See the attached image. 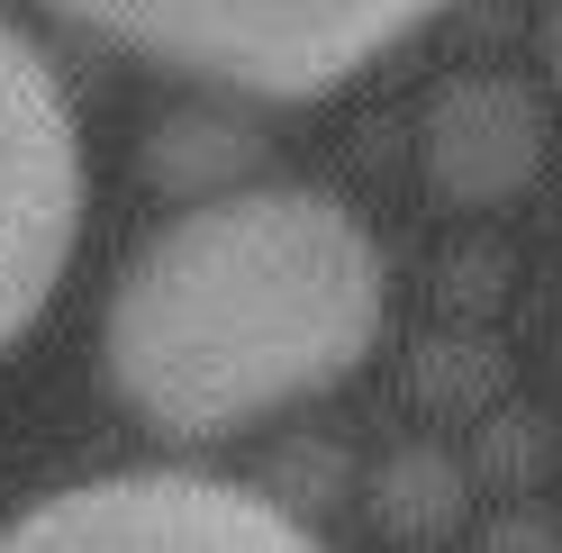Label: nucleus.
<instances>
[{
  "label": "nucleus",
  "instance_id": "1",
  "mask_svg": "<svg viewBox=\"0 0 562 553\" xmlns=\"http://www.w3.org/2000/svg\"><path fill=\"white\" fill-rule=\"evenodd\" d=\"M381 246L318 182H245L164 218L100 308L110 391L172 444H209L336 391L381 336Z\"/></svg>",
  "mask_w": 562,
  "mask_h": 553
},
{
  "label": "nucleus",
  "instance_id": "6",
  "mask_svg": "<svg viewBox=\"0 0 562 553\" xmlns=\"http://www.w3.org/2000/svg\"><path fill=\"white\" fill-rule=\"evenodd\" d=\"M544 55H553V74H562V0H544Z\"/></svg>",
  "mask_w": 562,
  "mask_h": 553
},
{
  "label": "nucleus",
  "instance_id": "3",
  "mask_svg": "<svg viewBox=\"0 0 562 553\" xmlns=\"http://www.w3.org/2000/svg\"><path fill=\"white\" fill-rule=\"evenodd\" d=\"M82 236V127L55 64L0 19V354L37 327Z\"/></svg>",
  "mask_w": 562,
  "mask_h": 553
},
{
  "label": "nucleus",
  "instance_id": "4",
  "mask_svg": "<svg viewBox=\"0 0 562 553\" xmlns=\"http://www.w3.org/2000/svg\"><path fill=\"white\" fill-rule=\"evenodd\" d=\"M0 553H327L281 499L218 472L74 481L0 527Z\"/></svg>",
  "mask_w": 562,
  "mask_h": 553
},
{
  "label": "nucleus",
  "instance_id": "5",
  "mask_svg": "<svg viewBox=\"0 0 562 553\" xmlns=\"http://www.w3.org/2000/svg\"><path fill=\"white\" fill-rule=\"evenodd\" d=\"M536 155H544V119H536V91L526 82L472 74V82L436 91V110H427V172H436L445 200L490 210V200L526 191Z\"/></svg>",
  "mask_w": 562,
  "mask_h": 553
},
{
  "label": "nucleus",
  "instance_id": "2",
  "mask_svg": "<svg viewBox=\"0 0 562 553\" xmlns=\"http://www.w3.org/2000/svg\"><path fill=\"white\" fill-rule=\"evenodd\" d=\"M55 10L172 74L255 100H318L381 64L408 27H427L445 0H55Z\"/></svg>",
  "mask_w": 562,
  "mask_h": 553
}]
</instances>
